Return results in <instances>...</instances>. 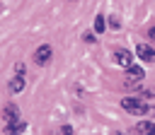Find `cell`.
Listing matches in <instances>:
<instances>
[{"mask_svg": "<svg viewBox=\"0 0 155 135\" xmlns=\"http://www.w3.org/2000/svg\"><path fill=\"white\" fill-rule=\"evenodd\" d=\"M143 77H145L143 68H138V65H131V68H126V82H124V87H133V84H138Z\"/></svg>", "mask_w": 155, "mask_h": 135, "instance_id": "3", "label": "cell"}, {"mask_svg": "<svg viewBox=\"0 0 155 135\" xmlns=\"http://www.w3.org/2000/svg\"><path fill=\"white\" fill-rule=\"evenodd\" d=\"M15 72H17V75H24V72H27V70H24V63H17V65H15Z\"/></svg>", "mask_w": 155, "mask_h": 135, "instance_id": "14", "label": "cell"}, {"mask_svg": "<svg viewBox=\"0 0 155 135\" xmlns=\"http://www.w3.org/2000/svg\"><path fill=\"white\" fill-rule=\"evenodd\" d=\"M148 39H150V41H155V24L148 29Z\"/></svg>", "mask_w": 155, "mask_h": 135, "instance_id": "15", "label": "cell"}, {"mask_svg": "<svg viewBox=\"0 0 155 135\" xmlns=\"http://www.w3.org/2000/svg\"><path fill=\"white\" fill-rule=\"evenodd\" d=\"M58 133H61V135H73V128H70V125H61Z\"/></svg>", "mask_w": 155, "mask_h": 135, "instance_id": "12", "label": "cell"}, {"mask_svg": "<svg viewBox=\"0 0 155 135\" xmlns=\"http://www.w3.org/2000/svg\"><path fill=\"white\" fill-rule=\"evenodd\" d=\"M82 41H87V43H94V34H92V31H87V34L82 36Z\"/></svg>", "mask_w": 155, "mask_h": 135, "instance_id": "13", "label": "cell"}, {"mask_svg": "<svg viewBox=\"0 0 155 135\" xmlns=\"http://www.w3.org/2000/svg\"><path fill=\"white\" fill-rule=\"evenodd\" d=\"M136 55L140 60H145V63H155V48L148 46V43H138L136 46Z\"/></svg>", "mask_w": 155, "mask_h": 135, "instance_id": "6", "label": "cell"}, {"mask_svg": "<svg viewBox=\"0 0 155 135\" xmlns=\"http://www.w3.org/2000/svg\"><path fill=\"white\" fill-rule=\"evenodd\" d=\"M121 108H124L126 113H131V116H153V113H155V106L145 104V101L138 99V96H124V99H121Z\"/></svg>", "mask_w": 155, "mask_h": 135, "instance_id": "1", "label": "cell"}, {"mask_svg": "<svg viewBox=\"0 0 155 135\" xmlns=\"http://www.w3.org/2000/svg\"><path fill=\"white\" fill-rule=\"evenodd\" d=\"M0 118H2V123H15V121H19L22 116H19V106L17 104H5L2 106V113H0Z\"/></svg>", "mask_w": 155, "mask_h": 135, "instance_id": "4", "label": "cell"}, {"mask_svg": "<svg viewBox=\"0 0 155 135\" xmlns=\"http://www.w3.org/2000/svg\"><path fill=\"white\" fill-rule=\"evenodd\" d=\"M24 87H27L24 75H17V72H15V77H12V80H10V84H7L10 94H19V92H24Z\"/></svg>", "mask_w": 155, "mask_h": 135, "instance_id": "7", "label": "cell"}, {"mask_svg": "<svg viewBox=\"0 0 155 135\" xmlns=\"http://www.w3.org/2000/svg\"><path fill=\"white\" fill-rule=\"evenodd\" d=\"M92 27H94V31H97V34H102V31L107 29V19H104L102 14H97V17H94V24H92Z\"/></svg>", "mask_w": 155, "mask_h": 135, "instance_id": "10", "label": "cell"}, {"mask_svg": "<svg viewBox=\"0 0 155 135\" xmlns=\"http://www.w3.org/2000/svg\"><path fill=\"white\" fill-rule=\"evenodd\" d=\"M111 58H114V63H116L119 68H131V65H133V53L126 51V48H116V51L111 53Z\"/></svg>", "mask_w": 155, "mask_h": 135, "instance_id": "2", "label": "cell"}, {"mask_svg": "<svg viewBox=\"0 0 155 135\" xmlns=\"http://www.w3.org/2000/svg\"><path fill=\"white\" fill-rule=\"evenodd\" d=\"M133 135H155V123H150V121H140V123H136Z\"/></svg>", "mask_w": 155, "mask_h": 135, "instance_id": "9", "label": "cell"}, {"mask_svg": "<svg viewBox=\"0 0 155 135\" xmlns=\"http://www.w3.org/2000/svg\"><path fill=\"white\" fill-rule=\"evenodd\" d=\"M116 135H121V133H116Z\"/></svg>", "mask_w": 155, "mask_h": 135, "instance_id": "16", "label": "cell"}, {"mask_svg": "<svg viewBox=\"0 0 155 135\" xmlns=\"http://www.w3.org/2000/svg\"><path fill=\"white\" fill-rule=\"evenodd\" d=\"M51 55H53V48H51L48 43H41V46L34 51V63H36V65H46V63L51 60Z\"/></svg>", "mask_w": 155, "mask_h": 135, "instance_id": "5", "label": "cell"}, {"mask_svg": "<svg viewBox=\"0 0 155 135\" xmlns=\"http://www.w3.org/2000/svg\"><path fill=\"white\" fill-rule=\"evenodd\" d=\"M27 130V123L24 121H15V123H5V128H2V133L5 135H22Z\"/></svg>", "mask_w": 155, "mask_h": 135, "instance_id": "8", "label": "cell"}, {"mask_svg": "<svg viewBox=\"0 0 155 135\" xmlns=\"http://www.w3.org/2000/svg\"><path fill=\"white\" fill-rule=\"evenodd\" d=\"M107 27H109V29H119V27H121V22H119L116 17H109V19H107Z\"/></svg>", "mask_w": 155, "mask_h": 135, "instance_id": "11", "label": "cell"}]
</instances>
